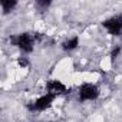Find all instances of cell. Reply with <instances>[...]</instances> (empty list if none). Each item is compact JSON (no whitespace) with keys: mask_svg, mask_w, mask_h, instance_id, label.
<instances>
[{"mask_svg":"<svg viewBox=\"0 0 122 122\" xmlns=\"http://www.w3.org/2000/svg\"><path fill=\"white\" fill-rule=\"evenodd\" d=\"M99 88L95 83H83L79 91H78V98L82 102H91V101H96L99 98Z\"/></svg>","mask_w":122,"mask_h":122,"instance_id":"cell-1","label":"cell"},{"mask_svg":"<svg viewBox=\"0 0 122 122\" xmlns=\"http://www.w3.org/2000/svg\"><path fill=\"white\" fill-rule=\"evenodd\" d=\"M10 42L26 53H30L33 50V45H35V39L29 33H19V35L10 37Z\"/></svg>","mask_w":122,"mask_h":122,"instance_id":"cell-2","label":"cell"},{"mask_svg":"<svg viewBox=\"0 0 122 122\" xmlns=\"http://www.w3.org/2000/svg\"><path fill=\"white\" fill-rule=\"evenodd\" d=\"M56 96L55 95H50V93H45V95H40L37 99H35V102L29 106L30 111H36V112H43L46 109H49L53 102H55Z\"/></svg>","mask_w":122,"mask_h":122,"instance_id":"cell-3","label":"cell"},{"mask_svg":"<svg viewBox=\"0 0 122 122\" xmlns=\"http://www.w3.org/2000/svg\"><path fill=\"white\" fill-rule=\"evenodd\" d=\"M102 25L109 35L118 36L122 33V16H112V17L106 19Z\"/></svg>","mask_w":122,"mask_h":122,"instance_id":"cell-4","label":"cell"},{"mask_svg":"<svg viewBox=\"0 0 122 122\" xmlns=\"http://www.w3.org/2000/svg\"><path fill=\"white\" fill-rule=\"evenodd\" d=\"M46 88H47V93H50V95H55V96L63 95V93H66V91H68L66 85H65L63 82L57 81V79L49 81V82H47V86H46Z\"/></svg>","mask_w":122,"mask_h":122,"instance_id":"cell-5","label":"cell"},{"mask_svg":"<svg viewBox=\"0 0 122 122\" xmlns=\"http://www.w3.org/2000/svg\"><path fill=\"white\" fill-rule=\"evenodd\" d=\"M78 46H79V37H78V36L68 37V39L62 43V49H63L65 52H72V50H75Z\"/></svg>","mask_w":122,"mask_h":122,"instance_id":"cell-6","label":"cell"},{"mask_svg":"<svg viewBox=\"0 0 122 122\" xmlns=\"http://www.w3.org/2000/svg\"><path fill=\"white\" fill-rule=\"evenodd\" d=\"M0 6H2L5 13H9L17 6V2L16 0H2V2H0Z\"/></svg>","mask_w":122,"mask_h":122,"instance_id":"cell-7","label":"cell"},{"mask_svg":"<svg viewBox=\"0 0 122 122\" xmlns=\"http://www.w3.org/2000/svg\"><path fill=\"white\" fill-rule=\"evenodd\" d=\"M19 63H20V66H27V60L26 59H20Z\"/></svg>","mask_w":122,"mask_h":122,"instance_id":"cell-8","label":"cell"},{"mask_svg":"<svg viewBox=\"0 0 122 122\" xmlns=\"http://www.w3.org/2000/svg\"><path fill=\"white\" fill-rule=\"evenodd\" d=\"M37 122H43V121H37Z\"/></svg>","mask_w":122,"mask_h":122,"instance_id":"cell-9","label":"cell"}]
</instances>
